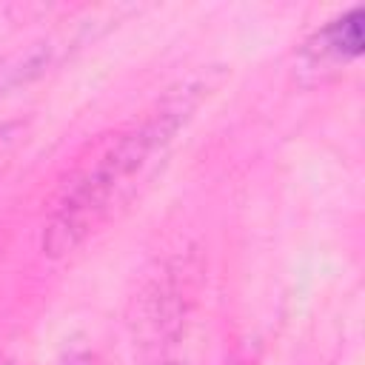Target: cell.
<instances>
[{
	"mask_svg": "<svg viewBox=\"0 0 365 365\" xmlns=\"http://www.w3.org/2000/svg\"><path fill=\"white\" fill-rule=\"evenodd\" d=\"M197 86H182L165 94V100L143 123L108 137L91 160H86L54 197L43 222L40 248L48 257H66L77 251L100 225H106L128 200L140 182L165 157L177 131L197 108Z\"/></svg>",
	"mask_w": 365,
	"mask_h": 365,
	"instance_id": "cell-1",
	"label": "cell"
},
{
	"mask_svg": "<svg viewBox=\"0 0 365 365\" xmlns=\"http://www.w3.org/2000/svg\"><path fill=\"white\" fill-rule=\"evenodd\" d=\"M191 314V279L180 259H165L145 277L131 308V348L137 365H180Z\"/></svg>",
	"mask_w": 365,
	"mask_h": 365,
	"instance_id": "cell-2",
	"label": "cell"
},
{
	"mask_svg": "<svg viewBox=\"0 0 365 365\" xmlns=\"http://www.w3.org/2000/svg\"><path fill=\"white\" fill-rule=\"evenodd\" d=\"M365 37H362V9L354 6L345 14H339L336 20H331L328 26H322L314 40L308 43V51L317 54V60H336V63H348L356 60L362 54Z\"/></svg>",
	"mask_w": 365,
	"mask_h": 365,
	"instance_id": "cell-3",
	"label": "cell"
},
{
	"mask_svg": "<svg viewBox=\"0 0 365 365\" xmlns=\"http://www.w3.org/2000/svg\"><path fill=\"white\" fill-rule=\"evenodd\" d=\"M60 57V46L54 40H34L0 60V97L17 91L37 77H43Z\"/></svg>",
	"mask_w": 365,
	"mask_h": 365,
	"instance_id": "cell-4",
	"label": "cell"
},
{
	"mask_svg": "<svg viewBox=\"0 0 365 365\" xmlns=\"http://www.w3.org/2000/svg\"><path fill=\"white\" fill-rule=\"evenodd\" d=\"M29 131H31V123H29V120H9V123H0V177L11 168L14 157L20 154V148H23L26 140H29Z\"/></svg>",
	"mask_w": 365,
	"mask_h": 365,
	"instance_id": "cell-5",
	"label": "cell"
}]
</instances>
